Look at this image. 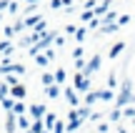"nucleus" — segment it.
<instances>
[{"instance_id": "1", "label": "nucleus", "mask_w": 135, "mask_h": 133, "mask_svg": "<svg viewBox=\"0 0 135 133\" xmlns=\"http://www.w3.org/2000/svg\"><path fill=\"white\" fill-rule=\"evenodd\" d=\"M128 103H135V93H133V80L130 78H125L120 83V88H118V93H115V108H123V106H128Z\"/></svg>"}, {"instance_id": "2", "label": "nucleus", "mask_w": 135, "mask_h": 133, "mask_svg": "<svg viewBox=\"0 0 135 133\" xmlns=\"http://www.w3.org/2000/svg\"><path fill=\"white\" fill-rule=\"evenodd\" d=\"M100 65H103V55H98V53H95V55H93V58L85 63V70H80V73L90 78V75H95L98 70H100Z\"/></svg>"}, {"instance_id": "3", "label": "nucleus", "mask_w": 135, "mask_h": 133, "mask_svg": "<svg viewBox=\"0 0 135 133\" xmlns=\"http://www.w3.org/2000/svg\"><path fill=\"white\" fill-rule=\"evenodd\" d=\"M90 78H88V75H83L80 70H78L75 75H73V88L75 90H80V93H85V90H90Z\"/></svg>"}, {"instance_id": "4", "label": "nucleus", "mask_w": 135, "mask_h": 133, "mask_svg": "<svg viewBox=\"0 0 135 133\" xmlns=\"http://www.w3.org/2000/svg\"><path fill=\"white\" fill-rule=\"evenodd\" d=\"M63 95H65V100H68V103H70V108H78V106L83 103L75 88H63Z\"/></svg>"}, {"instance_id": "5", "label": "nucleus", "mask_w": 135, "mask_h": 133, "mask_svg": "<svg viewBox=\"0 0 135 133\" xmlns=\"http://www.w3.org/2000/svg\"><path fill=\"white\" fill-rule=\"evenodd\" d=\"M15 131H18V116L13 111H8V116H5V133H15Z\"/></svg>"}, {"instance_id": "6", "label": "nucleus", "mask_w": 135, "mask_h": 133, "mask_svg": "<svg viewBox=\"0 0 135 133\" xmlns=\"http://www.w3.org/2000/svg\"><path fill=\"white\" fill-rule=\"evenodd\" d=\"M38 40H40V35H38V33H30V35H20L18 45H20V48H25V50H28L30 45H33V43H38Z\"/></svg>"}, {"instance_id": "7", "label": "nucleus", "mask_w": 135, "mask_h": 133, "mask_svg": "<svg viewBox=\"0 0 135 133\" xmlns=\"http://www.w3.org/2000/svg\"><path fill=\"white\" fill-rule=\"evenodd\" d=\"M45 95L48 98H58V95H63V88H60V83H50V85H45Z\"/></svg>"}, {"instance_id": "8", "label": "nucleus", "mask_w": 135, "mask_h": 133, "mask_svg": "<svg viewBox=\"0 0 135 133\" xmlns=\"http://www.w3.org/2000/svg\"><path fill=\"white\" fill-rule=\"evenodd\" d=\"M28 113L33 116V118H43V116L48 113V108H45L43 103H33V106H30V108H28Z\"/></svg>"}, {"instance_id": "9", "label": "nucleus", "mask_w": 135, "mask_h": 133, "mask_svg": "<svg viewBox=\"0 0 135 133\" xmlns=\"http://www.w3.org/2000/svg\"><path fill=\"white\" fill-rule=\"evenodd\" d=\"M10 95L23 100L25 95H28V90H25V85H23V83H15V85H10Z\"/></svg>"}, {"instance_id": "10", "label": "nucleus", "mask_w": 135, "mask_h": 133, "mask_svg": "<svg viewBox=\"0 0 135 133\" xmlns=\"http://www.w3.org/2000/svg\"><path fill=\"white\" fill-rule=\"evenodd\" d=\"M13 53H15V45H13V40H10V38L0 40V55H13Z\"/></svg>"}, {"instance_id": "11", "label": "nucleus", "mask_w": 135, "mask_h": 133, "mask_svg": "<svg viewBox=\"0 0 135 133\" xmlns=\"http://www.w3.org/2000/svg\"><path fill=\"white\" fill-rule=\"evenodd\" d=\"M23 20H25V28H33V25H38L40 20H43V15H40L38 10H35V13H30V15H25Z\"/></svg>"}, {"instance_id": "12", "label": "nucleus", "mask_w": 135, "mask_h": 133, "mask_svg": "<svg viewBox=\"0 0 135 133\" xmlns=\"http://www.w3.org/2000/svg\"><path fill=\"white\" fill-rule=\"evenodd\" d=\"M123 50H125V43H123V40H118V43L113 45L110 50H108V58H110V60H113V58H118V55H120Z\"/></svg>"}, {"instance_id": "13", "label": "nucleus", "mask_w": 135, "mask_h": 133, "mask_svg": "<svg viewBox=\"0 0 135 133\" xmlns=\"http://www.w3.org/2000/svg\"><path fill=\"white\" fill-rule=\"evenodd\" d=\"M98 95H100V100H105V103H113V100H115V90H113V88L98 90Z\"/></svg>"}, {"instance_id": "14", "label": "nucleus", "mask_w": 135, "mask_h": 133, "mask_svg": "<svg viewBox=\"0 0 135 133\" xmlns=\"http://www.w3.org/2000/svg\"><path fill=\"white\" fill-rule=\"evenodd\" d=\"M100 100V95H98V90H85V98H83V103L85 106H93Z\"/></svg>"}, {"instance_id": "15", "label": "nucleus", "mask_w": 135, "mask_h": 133, "mask_svg": "<svg viewBox=\"0 0 135 133\" xmlns=\"http://www.w3.org/2000/svg\"><path fill=\"white\" fill-rule=\"evenodd\" d=\"M98 30H100V33H118V30H120V23H118V20L115 23H103Z\"/></svg>"}, {"instance_id": "16", "label": "nucleus", "mask_w": 135, "mask_h": 133, "mask_svg": "<svg viewBox=\"0 0 135 133\" xmlns=\"http://www.w3.org/2000/svg\"><path fill=\"white\" fill-rule=\"evenodd\" d=\"M10 111H13L15 116H20V113H28V108H25V103H23L20 98H15V100H13V108H10Z\"/></svg>"}, {"instance_id": "17", "label": "nucleus", "mask_w": 135, "mask_h": 133, "mask_svg": "<svg viewBox=\"0 0 135 133\" xmlns=\"http://www.w3.org/2000/svg\"><path fill=\"white\" fill-rule=\"evenodd\" d=\"M18 128H20V131H28V128H30V118H28V113H20V116H18Z\"/></svg>"}, {"instance_id": "18", "label": "nucleus", "mask_w": 135, "mask_h": 133, "mask_svg": "<svg viewBox=\"0 0 135 133\" xmlns=\"http://www.w3.org/2000/svg\"><path fill=\"white\" fill-rule=\"evenodd\" d=\"M115 20H118V13H115V10H108L105 15H100V25L103 23H115Z\"/></svg>"}, {"instance_id": "19", "label": "nucleus", "mask_w": 135, "mask_h": 133, "mask_svg": "<svg viewBox=\"0 0 135 133\" xmlns=\"http://www.w3.org/2000/svg\"><path fill=\"white\" fill-rule=\"evenodd\" d=\"M33 33H38V35H40V38H43V35H45V33H48V23H45V18H43V20H40V23H38V25H33Z\"/></svg>"}, {"instance_id": "20", "label": "nucleus", "mask_w": 135, "mask_h": 133, "mask_svg": "<svg viewBox=\"0 0 135 133\" xmlns=\"http://www.w3.org/2000/svg\"><path fill=\"white\" fill-rule=\"evenodd\" d=\"M33 60L40 65V68H48V65H50V60H48V55H45V53H38V55H33Z\"/></svg>"}, {"instance_id": "21", "label": "nucleus", "mask_w": 135, "mask_h": 133, "mask_svg": "<svg viewBox=\"0 0 135 133\" xmlns=\"http://www.w3.org/2000/svg\"><path fill=\"white\" fill-rule=\"evenodd\" d=\"M53 75H55V83H60V85H63L65 80H68V70H65V68H58Z\"/></svg>"}, {"instance_id": "22", "label": "nucleus", "mask_w": 135, "mask_h": 133, "mask_svg": "<svg viewBox=\"0 0 135 133\" xmlns=\"http://www.w3.org/2000/svg\"><path fill=\"white\" fill-rule=\"evenodd\" d=\"M55 121H58V116H55V113H50V111L43 116V123H45V128H53V123H55Z\"/></svg>"}, {"instance_id": "23", "label": "nucleus", "mask_w": 135, "mask_h": 133, "mask_svg": "<svg viewBox=\"0 0 135 133\" xmlns=\"http://www.w3.org/2000/svg\"><path fill=\"white\" fill-rule=\"evenodd\" d=\"M3 78H5V83H8V85H15V83H20V75H18V73H13V70H10V73H5Z\"/></svg>"}, {"instance_id": "24", "label": "nucleus", "mask_w": 135, "mask_h": 133, "mask_svg": "<svg viewBox=\"0 0 135 133\" xmlns=\"http://www.w3.org/2000/svg\"><path fill=\"white\" fill-rule=\"evenodd\" d=\"M108 118H110V123H120V118H123V108H113Z\"/></svg>"}, {"instance_id": "25", "label": "nucleus", "mask_w": 135, "mask_h": 133, "mask_svg": "<svg viewBox=\"0 0 135 133\" xmlns=\"http://www.w3.org/2000/svg\"><path fill=\"white\" fill-rule=\"evenodd\" d=\"M123 118H135V103L123 106Z\"/></svg>"}, {"instance_id": "26", "label": "nucleus", "mask_w": 135, "mask_h": 133, "mask_svg": "<svg viewBox=\"0 0 135 133\" xmlns=\"http://www.w3.org/2000/svg\"><path fill=\"white\" fill-rule=\"evenodd\" d=\"M50 133H65V121L58 118V121L53 123V128H50Z\"/></svg>"}, {"instance_id": "27", "label": "nucleus", "mask_w": 135, "mask_h": 133, "mask_svg": "<svg viewBox=\"0 0 135 133\" xmlns=\"http://www.w3.org/2000/svg\"><path fill=\"white\" fill-rule=\"evenodd\" d=\"M73 35H75L78 43H83V40L88 38V28H75V33H73Z\"/></svg>"}, {"instance_id": "28", "label": "nucleus", "mask_w": 135, "mask_h": 133, "mask_svg": "<svg viewBox=\"0 0 135 133\" xmlns=\"http://www.w3.org/2000/svg\"><path fill=\"white\" fill-rule=\"evenodd\" d=\"M40 80H43V85H50V83H55V75L50 73V70H45V73L40 75Z\"/></svg>"}, {"instance_id": "29", "label": "nucleus", "mask_w": 135, "mask_h": 133, "mask_svg": "<svg viewBox=\"0 0 135 133\" xmlns=\"http://www.w3.org/2000/svg\"><path fill=\"white\" fill-rule=\"evenodd\" d=\"M13 30H15V33H23V30H25V20H23V18H18V20L13 23Z\"/></svg>"}, {"instance_id": "30", "label": "nucleus", "mask_w": 135, "mask_h": 133, "mask_svg": "<svg viewBox=\"0 0 135 133\" xmlns=\"http://www.w3.org/2000/svg\"><path fill=\"white\" fill-rule=\"evenodd\" d=\"M10 70L18 73V75H23V73H25V65H23V63H10Z\"/></svg>"}, {"instance_id": "31", "label": "nucleus", "mask_w": 135, "mask_h": 133, "mask_svg": "<svg viewBox=\"0 0 135 133\" xmlns=\"http://www.w3.org/2000/svg\"><path fill=\"white\" fill-rule=\"evenodd\" d=\"M5 95H10V85L5 80H0V98H5Z\"/></svg>"}, {"instance_id": "32", "label": "nucleus", "mask_w": 135, "mask_h": 133, "mask_svg": "<svg viewBox=\"0 0 135 133\" xmlns=\"http://www.w3.org/2000/svg\"><path fill=\"white\" fill-rule=\"evenodd\" d=\"M15 35H18V33L13 30V25H8V28H3V38H10V40H13Z\"/></svg>"}, {"instance_id": "33", "label": "nucleus", "mask_w": 135, "mask_h": 133, "mask_svg": "<svg viewBox=\"0 0 135 133\" xmlns=\"http://www.w3.org/2000/svg\"><path fill=\"white\" fill-rule=\"evenodd\" d=\"M108 88L118 90V75H115V73H110V78H108Z\"/></svg>"}, {"instance_id": "34", "label": "nucleus", "mask_w": 135, "mask_h": 133, "mask_svg": "<svg viewBox=\"0 0 135 133\" xmlns=\"http://www.w3.org/2000/svg\"><path fill=\"white\" fill-rule=\"evenodd\" d=\"M93 15H95V13H93L90 8H85V10H83V13H80V20H85V23H88V20H90Z\"/></svg>"}, {"instance_id": "35", "label": "nucleus", "mask_w": 135, "mask_h": 133, "mask_svg": "<svg viewBox=\"0 0 135 133\" xmlns=\"http://www.w3.org/2000/svg\"><path fill=\"white\" fill-rule=\"evenodd\" d=\"M85 63H88V60L83 58V55H80V58H75V70H85Z\"/></svg>"}, {"instance_id": "36", "label": "nucleus", "mask_w": 135, "mask_h": 133, "mask_svg": "<svg viewBox=\"0 0 135 133\" xmlns=\"http://www.w3.org/2000/svg\"><path fill=\"white\" fill-rule=\"evenodd\" d=\"M45 55H48V60H50V63L55 60V50H53V45H48V48H45Z\"/></svg>"}, {"instance_id": "37", "label": "nucleus", "mask_w": 135, "mask_h": 133, "mask_svg": "<svg viewBox=\"0 0 135 133\" xmlns=\"http://www.w3.org/2000/svg\"><path fill=\"white\" fill-rule=\"evenodd\" d=\"M88 118H90V123H100L103 116H100V113H93V111H90V116H88Z\"/></svg>"}, {"instance_id": "38", "label": "nucleus", "mask_w": 135, "mask_h": 133, "mask_svg": "<svg viewBox=\"0 0 135 133\" xmlns=\"http://www.w3.org/2000/svg\"><path fill=\"white\" fill-rule=\"evenodd\" d=\"M95 131H98V133H108V131H110V123H98Z\"/></svg>"}, {"instance_id": "39", "label": "nucleus", "mask_w": 135, "mask_h": 133, "mask_svg": "<svg viewBox=\"0 0 135 133\" xmlns=\"http://www.w3.org/2000/svg\"><path fill=\"white\" fill-rule=\"evenodd\" d=\"M118 23H120V28L128 25V23H130V15H118Z\"/></svg>"}, {"instance_id": "40", "label": "nucleus", "mask_w": 135, "mask_h": 133, "mask_svg": "<svg viewBox=\"0 0 135 133\" xmlns=\"http://www.w3.org/2000/svg\"><path fill=\"white\" fill-rule=\"evenodd\" d=\"M63 8V0H50V10H60Z\"/></svg>"}, {"instance_id": "41", "label": "nucleus", "mask_w": 135, "mask_h": 133, "mask_svg": "<svg viewBox=\"0 0 135 133\" xmlns=\"http://www.w3.org/2000/svg\"><path fill=\"white\" fill-rule=\"evenodd\" d=\"M18 10H20V8H18V3H13V0H10V5H8V13H10V15H15Z\"/></svg>"}, {"instance_id": "42", "label": "nucleus", "mask_w": 135, "mask_h": 133, "mask_svg": "<svg viewBox=\"0 0 135 133\" xmlns=\"http://www.w3.org/2000/svg\"><path fill=\"white\" fill-rule=\"evenodd\" d=\"M53 45H58V48H63V45H65V38H63V35H55Z\"/></svg>"}, {"instance_id": "43", "label": "nucleus", "mask_w": 135, "mask_h": 133, "mask_svg": "<svg viewBox=\"0 0 135 133\" xmlns=\"http://www.w3.org/2000/svg\"><path fill=\"white\" fill-rule=\"evenodd\" d=\"M83 53H85V50H83V48H80V45H78V48H75V50H73V58H80V55H83Z\"/></svg>"}, {"instance_id": "44", "label": "nucleus", "mask_w": 135, "mask_h": 133, "mask_svg": "<svg viewBox=\"0 0 135 133\" xmlns=\"http://www.w3.org/2000/svg\"><path fill=\"white\" fill-rule=\"evenodd\" d=\"M8 5H10V0H0V13H3V10H8Z\"/></svg>"}, {"instance_id": "45", "label": "nucleus", "mask_w": 135, "mask_h": 133, "mask_svg": "<svg viewBox=\"0 0 135 133\" xmlns=\"http://www.w3.org/2000/svg\"><path fill=\"white\" fill-rule=\"evenodd\" d=\"M75 28H78V25H65V33H68V35H73V33H75Z\"/></svg>"}, {"instance_id": "46", "label": "nucleus", "mask_w": 135, "mask_h": 133, "mask_svg": "<svg viewBox=\"0 0 135 133\" xmlns=\"http://www.w3.org/2000/svg\"><path fill=\"white\" fill-rule=\"evenodd\" d=\"M95 5H98V0H88V3H85V8H90V10H93Z\"/></svg>"}, {"instance_id": "47", "label": "nucleus", "mask_w": 135, "mask_h": 133, "mask_svg": "<svg viewBox=\"0 0 135 133\" xmlns=\"http://www.w3.org/2000/svg\"><path fill=\"white\" fill-rule=\"evenodd\" d=\"M63 8H73V0H63Z\"/></svg>"}, {"instance_id": "48", "label": "nucleus", "mask_w": 135, "mask_h": 133, "mask_svg": "<svg viewBox=\"0 0 135 133\" xmlns=\"http://www.w3.org/2000/svg\"><path fill=\"white\" fill-rule=\"evenodd\" d=\"M0 25H3V13H0Z\"/></svg>"}, {"instance_id": "49", "label": "nucleus", "mask_w": 135, "mask_h": 133, "mask_svg": "<svg viewBox=\"0 0 135 133\" xmlns=\"http://www.w3.org/2000/svg\"><path fill=\"white\" fill-rule=\"evenodd\" d=\"M28 3H40V0H28Z\"/></svg>"}, {"instance_id": "50", "label": "nucleus", "mask_w": 135, "mask_h": 133, "mask_svg": "<svg viewBox=\"0 0 135 133\" xmlns=\"http://www.w3.org/2000/svg\"><path fill=\"white\" fill-rule=\"evenodd\" d=\"M130 121H133V128H135V118H130Z\"/></svg>"}]
</instances>
